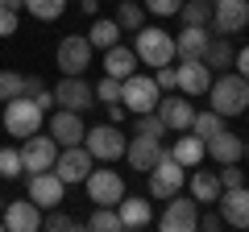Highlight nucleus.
Here are the masks:
<instances>
[{
  "instance_id": "4468645a",
  "label": "nucleus",
  "mask_w": 249,
  "mask_h": 232,
  "mask_svg": "<svg viewBox=\"0 0 249 232\" xmlns=\"http://www.w3.org/2000/svg\"><path fill=\"white\" fill-rule=\"evenodd\" d=\"M58 71L62 75H79V71H88V63H91V42H88V33H67L58 42Z\"/></svg>"
},
{
  "instance_id": "4be33fe9",
  "label": "nucleus",
  "mask_w": 249,
  "mask_h": 232,
  "mask_svg": "<svg viewBox=\"0 0 249 232\" xmlns=\"http://www.w3.org/2000/svg\"><path fill=\"white\" fill-rule=\"evenodd\" d=\"M208 158H212V162H220V166H224V162H241V158H245V141H241V137L237 133H229V129H220V133H216V137H208Z\"/></svg>"
},
{
  "instance_id": "aec40b11",
  "label": "nucleus",
  "mask_w": 249,
  "mask_h": 232,
  "mask_svg": "<svg viewBox=\"0 0 249 232\" xmlns=\"http://www.w3.org/2000/svg\"><path fill=\"white\" fill-rule=\"evenodd\" d=\"M83 133H88V125H83V112L58 108V112L50 116V137H54L58 145H83Z\"/></svg>"
},
{
  "instance_id": "7ed1b4c3",
  "label": "nucleus",
  "mask_w": 249,
  "mask_h": 232,
  "mask_svg": "<svg viewBox=\"0 0 249 232\" xmlns=\"http://www.w3.org/2000/svg\"><path fill=\"white\" fill-rule=\"evenodd\" d=\"M158 96H162V87L154 83V75H142V71H133L129 79H121V104H124V112H154L158 108Z\"/></svg>"
},
{
  "instance_id": "603ef678",
  "label": "nucleus",
  "mask_w": 249,
  "mask_h": 232,
  "mask_svg": "<svg viewBox=\"0 0 249 232\" xmlns=\"http://www.w3.org/2000/svg\"><path fill=\"white\" fill-rule=\"evenodd\" d=\"M0 4H4V0H0Z\"/></svg>"
},
{
  "instance_id": "37998d69",
  "label": "nucleus",
  "mask_w": 249,
  "mask_h": 232,
  "mask_svg": "<svg viewBox=\"0 0 249 232\" xmlns=\"http://www.w3.org/2000/svg\"><path fill=\"white\" fill-rule=\"evenodd\" d=\"M154 71H158V75H154V83H158V87L162 91H175V66H154Z\"/></svg>"
},
{
  "instance_id": "b1692460",
  "label": "nucleus",
  "mask_w": 249,
  "mask_h": 232,
  "mask_svg": "<svg viewBox=\"0 0 249 232\" xmlns=\"http://www.w3.org/2000/svg\"><path fill=\"white\" fill-rule=\"evenodd\" d=\"M137 71V54L133 46H108L104 50V75H112V79H129V75Z\"/></svg>"
},
{
  "instance_id": "2f4dec72",
  "label": "nucleus",
  "mask_w": 249,
  "mask_h": 232,
  "mask_svg": "<svg viewBox=\"0 0 249 232\" xmlns=\"http://www.w3.org/2000/svg\"><path fill=\"white\" fill-rule=\"evenodd\" d=\"M25 13L37 21H58L67 13V0H25Z\"/></svg>"
},
{
  "instance_id": "72a5a7b5",
  "label": "nucleus",
  "mask_w": 249,
  "mask_h": 232,
  "mask_svg": "<svg viewBox=\"0 0 249 232\" xmlns=\"http://www.w3.org/2000/svg\"><path fill=\"white\" fill-rule=\"evenodd\" d=\"M88 228H91V232H124L116 207H96V215L88 220Z\"/></svg>"
},
{
  "instance_id": "a878e982",
  "label": "nucleus",
  "mask_w": 249,
  "mask_h": 232,
  "mask_svg": "<svg viewBox=\"0 0 249 232\" xmlns=\"http://www.w3.org/2000/svg\"><path fill=\"white\" fill-rule=\"evenodd\" d=\"M232 58H237V50H232V42H229L224 33H212V37H208V46H204V63L212 66V71H229Z\"/></svg>"
},
{
  "instance_id": "c03bdc74",
  "label": "nucleus",
  "mask_w": 249,
  "mask_h": 232,
  "mask_svg": "<svg viewBox=\"0 0 249 232\" xmlns=\"http://www.w3.org/2000/svg\"><path fill=\"white\" fill-rule=\"evenodd\" d=\"M199 228H204V232H216V228H224L220 212H208V215H199Z\"/></svg>"
},
{
  "instance_id": "2eb2a0df",
  "label": "nucleus",
  "mask_w": 249,
  "mask_h": 232,
  "mask_svg": "<svg viewBox=\"0 0 249 232\" xmlns=\"http://www.w3.org/2000/svg\"><path fill=\"white\" fill-rule=\"evenodd\" d=\"M212 66L204 63V58H178L175 66V87L183 91V96H204L208 83H212Z\"/></svg>"
},
{
  "instance_id": "f257e3e1",
  "label": "nucleus",
  "mask_w": 249,
  "mask_h": 232,
  "mask_svg": "<svg viewBox=\"0 0 249 232\" xmlns=\"http://www.w3.org/2000/svg\"><path fill=\"white\" fill-rule=\"evenodd\" d=\"M204 96L224 120H229V116H241L249 108V79L237 75V71H220V75H212V83H208Z\"/></svg>"
},
{
  "instance_id": "f3484780",
  "label": "nucleus",
  "mask_w": 249,
  "mask_h": 232,
  "mask_svg": "<svg viewBox=\"0 0 249 232\" xmlns=\"http://www.w3.org/2000/svg\"><path fill=\"white\" fill-rule=\"evenodd\" d=\"M162 153H166V145H162L158 137H145V133H133L129 145H124V158H129V166H133L137 174H150Z\"/></svg>"
},
{
  "instance_id": "423d86ee",
  "label": "nucleus",
  "mask_w": 249,
  "mask_h": 232,
  "mask_svg": "<svg viewBox=\"0 0 249 232\" xmlns=\"http://www.w3.org/2000/svg\"><path fill=\"white\" fill-rule=\"evenodd\" d=\"M83 145H88V153H91L96 162H116V158H124V145H129V137H124L121 129L108 120V125L88 129V133H83Z\"/></svg>"
},
{
  "instance_id": "ea45409f",
  "label": "nucleus",
  "mask_w": 249,
  "mask_h": 232,
  "mask_svg": "<svg viewBox=\"0 0 249 232\" xmlns=\"http://www.w3.org/2000/svg\"><path fill=\"white\" fill-rule=\"evenodd\" d=\"M216 174H220V187H224V191H229V187H245V170H241L237 162H224Z\"/></svg>"
},
{
  "instance_id": "39448f33",
  "label": "nucleus",
  "mask_w": 249,
  "mask_h": 232,
  "mask_svg": "<svg viewBox=\"0 0 249 232\" xmlns=\"http://www.w3.org/2000/svg\"><path fill=\"white\" fill-rule=\"evenodd\" d=\"M42 112L46 108L37 104V99L29 96H13L9 104H4V129H9V137H29L42 129Z\"/></svg>"
},
{
  "instance_id": "c85d7f7f",
  "label": "nucleus",
  "mask_w": 249,
  "mask_h": 232,
  "mask_svg": "<svg viewBox=\"0 0 249 232\" xmlns=\"http://www.w3.org/2000/svg\"><path fill=\"white\" fill-rule=\"evenodd\" d=\"M112 21L121 25V33H137V29L145 25V4H137V0H121Z\"/></svg>"
},
{
  "instance_id": "9d476101",
  "label": "nucleus",
  "mask_w": 249,
  "mask_h": 232,
  "mask_svg": "<svg viewBox=\"0 0 249 232\" xmlns=\"http://www.w3.org/2000/svg\"><path fill=\"white\" fill-rule=\"evenodd\" d=\"M91 166H96V158L88 153V145H62L58 158H54V174H58L67 187H71V182H83L91 174Z\"/></svg>"
},
{
  "instance_id": "393cba45",
  "label": "nucleus",
  "mask_w": 249,
  "mask_h": 232,
  "mask_svg": "<svg viewBox=\"0 0 249 232\" xmlns=\"http://www.w3.org/2000/svg\"><path fill=\"white\" fill-rule=\"evenodd\" d=\"M187 182H191V199H196V203H208V207H212L216 199H220V191H224L216 170H196L191 166V179Z\"/></svg>"
},
{
  "instance_id": "f8f14e48",
  "label": "nucleus",
  "mask_w": 249,
  "mask_h": 232,
  "mask_svg": "<svg viewBox=\"0 0 249 232\" xmlns=\"http://www.w3.org/2000/svg\"><path fill=\"white\" fill-rule=\"evenodd\" d=\"M249 25V0H216L212 4V21H208V29L212 33H241V29Z\"/></svg>"
},
{
  "instance_id": "473e14b6",
  "label": "nucleus",
  "mask_w": 249,
  "mask_h": 232,
  "mask_svg": "<svg viewBox=\"0 0 249 232\" xmlns=\"http://www.w3.org/2000/svg\"><path fill=\"white\" fill-rule=\"evenodd\" d=\"M133 133H145V137H158V141H166L170 129L162 125V116H158V112H137V129H133Z\"/></svg>"
},
{
  "instance_id": "f03ea898",
  "label": "nucleus",
  "mask_w": 249,
  "mask_h": 232,
  "mask_svg": "<svg viewBox=\"0 0 249 232\" xmlns=\"http://www.w3.org/2000/svg\"><path fill=\"white\" fill-rule=\"evenodd\" d=\"M133 37H137V42H133L137 63H145V66H166V63H175V37H170L166 29L142 25Z\"/></svg>"
},
{
  "instance_id": "6e6552de",
  "label": "nucleus",
  "mask_w": 249,
  "mask_h": 232,
  "mask_svg": "<svg viewBox=\"0 0 249 232\" xmlns=\"http://www.w3.org/2000/svg\"><path fill=\"white\" fill-rule=\"evenodd\" d=\"M62 145L54 141V137H42V129L29 137H21V166L29 170V174H37V170H54V158H58Z\"/></svg>"
},
{
  "instance_id": "ddd939ff",
  "label": "nucleus",
  "mask_w": 249,
  "mask_h": 232,
  "mask_svg": "<svg viewBox=\"0 0 249 232\" xmlns=\"http://www.w3.org/2000/svg\"><path fill=\"white\" fill-rule=\"evenodd\" d=\"M154 112L162 116V125L170 129V133H183V129H191V120H196V104H191V96H183V91H170V96H158V108Z\"/></svg>"
},
{
  "instance_id": "6ab92c4d",
  "label": "nucleus",
  "mask_w": 249,
  "mask_h": 232,
  "mask_svg": "<svg viewBox=\"0 0 249 232\" xmlns=\"http://www.w3.org/2000/svg\"><path fill=\"white\" fill-rule=\"evenodd\" d=\"M220 220L229 228H249V187H229L220 191Z\"/></svg>"
},
{
  "instance_id": "20e7f679",
  "label": "nucleus",
  "mask_w": 249,
  "mask_h": 232,
  "mask_svg": "<svg viewBox=\"0 0 249 232\" xmlns=\"http://www.w3.org/2000/svg\"><path fill=\"white\" fill-rule=\"evenodd\" d=\"M150 179V195L154 199H170V195H178L183 191V182H187V166L183 162H175V153H162L158 162H154V170L145 174Z\"/></svg>"
},
{
  "instance_id": "a19ab883",
  "label": "nucleus",
  "mask_w": 249,
  "mask_h": 232,
  "mask_svg": "<svg viewBox=\"0 0 249 232\" xmlns=\"http://www.w3.org/2000/svg\"><path fill=\"white\" fill-rule=\"evenodd\" d=\"M142 4H145V13H154V17H175L183 0H142Z\"/></svg>"
},
{
  "instance_id": "79ce46f5",
  "label": "nucleus",
  "mask_w": 249,
  "mask_h": 232,
  "mask_svg": "<svg viewBox=\"0 0 249 232\" xmlns=\"http://www.w3.org/2000/svg\"><path fill=\"white\" fill-rule=\"evenodd\" d=\"M9 33H17V13L9 4H0V37H9Z\"/></svg>"
},
{
  "instance_id": "58836bf2",
  "label": "nucleus",
  "mask_w": 249,
  "mask_h": 232,
  "mask_svg": "<svg viewBox=\"0 0 249 232\" xmlns=\"http://www.w3.org/2000/svg\"><path fill=\"white\" fill-rule=\"evenodd\" d=\"M96 99H100V104H116V99H121V79L104 75V79L96 83Z\"/></svg>"
},
{
  "instance_id": "a211bd4d",
  "label": "nucleus",
  "mask_w": 249,
  "mask_h": 232,
  "mask_svg": "<svg viewBox=\"0 0 249 232\" xmlns=\"http://www.w3.org/2000/svg\"><path fill=\"white\" fill-rule=\"evenodd\" d=\"M62 191H67V182H62L54 170H37V174H29V199H34L42 212H50V207L62 203Z\"/></svg>"
},
{
  "instance_id": "f704fd0d",
  "label": "nucleus",
  "mask_w": 249,
  "mask_h": 232,
  "mask_svg": "<svg viewBox=\"0 0 249 232\" xmlns=\"http://www.w3.org/2000/svg\"><path fill=\"white\" fill-rule=\"evenodd\" d=\"M21 96L37 99V104H42V108H50V104H54V91L46 87V83L37 79V75H25V83H21Z\"/></svg>"
},
{
  "instance_id": "8fccbe9b",
  "label": "nucleus",
  "mask_w": 249,
  "mask_h": 232,
  "mask_svg": "<svg viewBox=\"0 0 249 232\" xmlns=\"http://www.w3.org/2000/svg\"><path fill=\"white\" fill-rule=\"evenodd\" d=\"M4 203H9V199H4V195H0V212H4Z\"/></svg>"
},
{
  "instance_id": "a18cd8bd",
  "label": "nucleus",
  "mask_w": 249,
  "mask_h": 232,
  "mask_svg": "<svg viewBox=\"0 0 249 232\" xmlns=\"http://www.w3.org/2000/svg\"><path fill=\"white\" fill-rule=\"evenodd\" d=\"M232 66H237V75H245V79H249V46H241V50H237Z\"/></svg>"
},
{
  "instance_id": "9b49d317",
  "label": "nucleus",
  "mask_w": 249,
  "mask_h": 232,
  "mask_svg": "<svg viewBox=\"0 0 249 232\" xmlns=\"http://www.w3.org/2000/svg\"><path fill=\"white\" fill-rule=\"evenodd\" d=\"M54 104L71 108V112H88V108H96V87L83 75H62V83L54 87Z\"/></svg>"
},
{
  "instance_id": "e433bc0d",
  "label": "nucleus",
  "mask_w": 249,
  "mask_h": 232,
  "mask_svg": "<svg viewBox=\"0 0 249 232\" xmlns=\"http://www.w3.org/2000/svg\"><path fill=\"white\" fill-rule=\"evenodd\" d=\"M25 174V166H21V149H0V179H21Z\"/></svg>"
},
{
  "instance_id": "1a4fd4ad",
  "label": "nucleus",
  "mask_w": 249,
  "mask_h": 232,
  "mask_svg": "<svg viewBox=\"0 0 249 232\" xmlns=\"http://www.w3.org/2000/svg\"><path fill=\"white\" fill-rule=\"evenodd\" d=\"M83 182H88V199L96 207H116V203H121V195H124V179L116 174V170H108V162H104V170L91 166V174Z\"/></svg>"
},
{
  "instance_id": "c9c22d12",
  "label": "nucleus",
  "mask_w": 249,
  "mask_h": 232,
  "mask_svg": "<svg viewBox=\"0 0 249 232\" xmlns=\"http://www.w3.org/2000/svg\"><path fill=\"white\" fill-rule=\"evenodd\" d=\"M42 228L46 232H71V228H79V220L67 215V212H58V207H50V212L42 215Z\"/></svg>"
},
{
  "instance_id": "5701e85b",
  "label": "nucleus",
  "mask_w": 249,
  "mask_h": 232,
  "mask_svg": "<svg viewBox=\"0 0 249 232\" xmlns=\"http://www.w3.org/2000/svg\"><path fill=\"white\" fill-rule=\"evenodd\" d=\"M212 37L208 25H183L175 37V58H204V46Z\"/></svg>"
},
{
  "instance_id": "de8ad7c7",
  "label": "nucleus",
  "mask_w": 249,
  "mask_h": 232,
  "mask_svg": "<svg viewBox=\"0 0 249 232\" xmlns=\"http://www.w3.org/2000/svg\"><path fill=\"white\" fill-rule=\"evenodd\" d=\"M79 9L88 13V17H100V0H79Z\"/></svg>"
},
{
  "instance_id": "4c0bfd02",
  "label": "nucleus",
  "mask_w": 249,
  "mask_h": 232,
  "mask_svg": "<svg viewBox=\"0 0 249 232\" xmlns=\"http://www.w3.org/2000/svg\"><path fill=\"white\" fill-rule=\"evenodd\" d=\"M21 83H25L21 71H0V104H9L13 96H21Z\"/></svg>"
},
{
  "instance_id": "49530a36",
  "label": "nucleus",
  "mask_w": 249,
  "mask_h": 232,
  "mask_svg": "<svg viewBox=\"0 0 249 232\" xmlns=\"http://www.w3.org/2000/svg\"><path fill=\"white\" fill-rule=\"evenodd\" d=\"M104 108H108V120H112V125L124 120V104H121V99H116V104H104Z\"/></svg>"
},
{
  "instance_id": "dca6fc26",
  "label": "nucleus",
  "mask_w": 249,
  "mask_h": 232,
  "mask_svg": "<svg viewBox=\"0 0 249 232\" xmlns=\"http://www.w3.org/2000/svg\"><path fill=\"white\" fill-rule=\"evenodd\" d=\"M0 220H4V232H37L42 228V207L29 195L25 199H9L4 212H0Z\"/></svg>"
},
{
  "instance_id": "7c9ffc66",
  "label": "nucleus",
  "mask_w": 249,
  "mask_h": 232,
  "mask_svg": "<svg viewBox=\"0 0 249 232\" xmlns=\"http://www.w3.org/2000/svg\"><path fill=\"white\" fill-rule=\"evenodd\" d=\"M220 129H224V116L216 112V108H208V112H196V120H191V133L204 137V141H208V137H216Z\"/></svg>"
},
{
  "instance_id": "09e8293b",
  "label": "nucleus",
  "mask_w": 249,
  "mask_h": 232,
  "mask_svg": "<svg viewBox=\"0 0 249 232\" xmlns=\"http://www.w3.org/2000/svg\"><path fill=\"white\" fill-rule=\"evenodd\" d=\"M4 4H9L13 13H21V9H25V0H4Z\"/></svg>"
},
{
  "instance_id": "c756f323",
  "label": "nucleus",
  "mask_w": 249,
  "mask_h": 232,
  "mask_svg": "<svg viewBox=\"0 0 249 232\" xmlns=\"http://www.w3.org/2000/svg\"><path fill=\"white\" fill-rule=\"evenodd\" d=\"M178 21L183 25H208L212 21V0H183L178 4Z\"/></svg>"
},
{
  "instance_id": "cd10ccee",
  "label": "nucleus",
  "mask_w": 249,
  "mask_h": 232,
  "mask_svg": "<svg viewBox=\"0 0 249 232\" xmlns=\"http://www.w3.org/2000/svg\"><path fill=\"white\" fill-rule=\"evenodd\" d=\"M88 42H91V50H108V46H116V42H121V25H116L112 17H91Z\"/></svg>"
},
{
  "instance_id": "0eeeda50",
  "label": "nucleus",
  "mask_w": 249,
  "mask_h": 232,
  "mask_svg": "<svg viewBox=\"0 0 249 232\" xmlns=\"http://www.w3.org/2000/svg\"><path fill=\"white\" fill-rule=\"evenodd\" d=\"M158 228L162 232H196L199 228V203L191 195H170L166 199V212L158 215Z\"/></svg>"
},
{
  "instance_id": "bb28decb",
  "label": "nucleus",
  "mask_w": 249,
  "mask_h": 232,
  "mask_svg": "<svg viewBox=\"0 0 249 232\" xmlns=\"http://www.w3.org/2000/svg\"><path fill=\"white\" fill-rule=\"evenodd\" d=\"M166 149L175 153V162H183V166L191 170V166L204 162V149H208V145H204V137L191 133V137H175V145H166Z\"/></svg>"
},
{
  "instance_id": "412c9836",
  "label": "nucleus",
  "mask_w": 249,
  "mask_h": 232,
  "mask_svg": "<svg viewBox=\"0 0 249 232\" xmlns=\"http://www.w3.org/2000/svg\"><path fill=\"white\" fill-rule=\"evenodd\" d=\"M116 215H121V228H124V232H137V228H145V224L154 220V207L145 203L142 195H121Z\"/></svg>"
},
{
  "instance_id": "3c124183",
  "label": "nucleus",
  "mask_w": 249,
  "mask_h": 232,
  "mask_svg": "<svg viewBox=\"0 0 249 232\" xmlns=\"http://www.w3.org/2000/svg\"><path fill=\"white\" fill-rule=\"evenodd\" d=\"M245 158H249V141H245Z\"/></svg>"
}]
</instances>
